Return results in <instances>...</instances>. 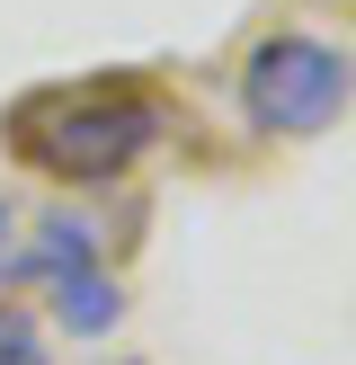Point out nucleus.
<instances>
[{"instance_id": "nucleus-4", "label": "nucleus", "mask_w": 356, "mask_h": 365, "mask_svg": "<svg viewBox=\"0 0 356 365\" xmlns=\"http://www.w3.org/2000/svg\"><path fill=\"white\" fill-rule=\"evenodd\" d=\"M0 365H45V330L18 303H0Z\"/></svg>"}, {"instance_id": "nucleus-1", "label": "nucleus", "mask_w": 356, "mask_h": 365, "mask_svg": "<svg viewBox=\"0 0 356 365\" xmlns=\"http://www.w3.org/2000/svg\"><path fill=\"white\" fill-rule=\"evenodd\" d=\"M9 143L63 187H107L160 143V107L134 81H89V89H45L27 116L9 125Z\"/></svg>"}, {"instance_id": "nucleus-3", "label": "nucleus", "mask_w": 356, "mask_h": 365, "mask_svg": "<svg viewBox=\"0 0 356 365\" xmlns=\"http://www.w3.org/2000/svg\"><path fill=\"white\" fill-rule=\"evenodd\" d=\"M27 277L45 285L53 321H63L71 339H98V330H116V312H125L116 277L98 267V232H89V223H71V214H53V223L36 232V250H27Z\"/></svg>"}, {"instance_id": "nucleus-5", "label": "nucleus", "mask_w": 356, "mask_h": 365, "mask_svg": "<svg viewBox=\"0 0 356 365\" xmlns=\"http://www.w3.org/2000/svg\"><path fill=\"white\" fill-rule=\"evenodd\" d=\"M0 232H9V205H0Z\"/></svg>"}, {"instance_id": "nucleus-2", "label": "nucleus", "mask_w": 356, "mask_h": 365, "mask_svg": "<svg viewBox=\"0 0 356 365\" xmlns=\"http://www.w3.org/2000/svg\"><path fill=\"white\" fill-rule=\"evenodd\" d=\"M347 98H356V71H347V53L320 45V36H267L241 63V107H249V125L276 134V143L330 134V125L347 116Z\"/></svg>"}]
</instances>
